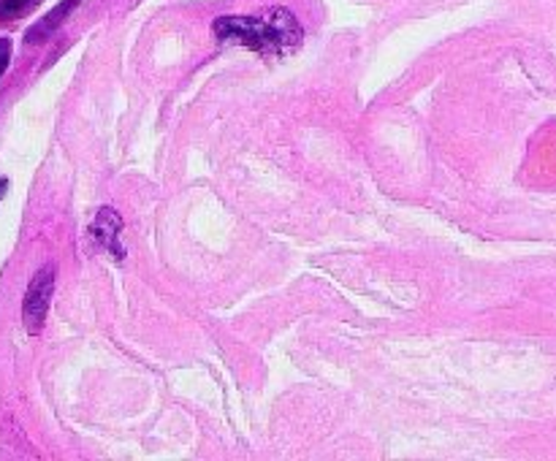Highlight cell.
Returning a JSON list of instances; mask_svg holds the SVG:
<instances>
[{"label":"cell","instance_id":"5","mask_svg":"<svg viewBox=\"0 0 556 461\" xmlns=\"http://www.w3.org/2000/svg\"><path fill=\"white\" fill-rule=\"evenodd\" d=\"M33 5H38V0H0V22L16 20V16L27 14Z\"/></svg>","mask_w":556,"mask_h":461},{"label":"cell","instance_id":"1","mask_svg":"<svg viewBox=\"0 0 556 461\" xmlns=\"http://www.w3.org/2000/svg\"><path fill=\"white\" fill-rule=\"evenodd\" d=\"M220 41L242 43L258 54H286L302 43V25L288 9H271L255 16H220L212 25Z\"/></svg>","mask_w":556,"mask_h":461},{"label":"cell","instance_id":"3","mask_svg":"<svg viewBox=\"0 0 556 461\" xmlns=\"http://www.w3.org/2000/svg\"><path fill=\"white\" fill-rule=\"evenodd\" d=\"M90 236L96 239L101 247H106V253H112L114 258H123L125 247H123V217L117 215L114 209L103 206L101 212L96 215L90 226Z\"/></svg>","mask_w":556,"mask_h":461},{"label":"cell","instance_id":"6","mask_svg":"<svg viewBox=\"0 0 556 461\" xmlns=\"http://www.w3.org/2000/svg\"><path fill=\"white\" fill-rule=\"evenodd\" d=\"M9 63H11V41L9 38H0V76L5 74Z\"/></svg>","mask_w":556,"mask_h":461},{"label":"cell","instance_id":"7","mask_svg":"<svg viewBox=\"0 0 556 461\" xmlns=\"http://www.w3.org/2000/svg\"><path fill=\"white\" fill-rule=\"evenodd\" d=\"M5 184H9V182H5V179H0V195H3V190H5Z\"/></svg>","mask_w":556,"mask_h":461},{"label":"cell","instance_id":"2","mask_svg":"<svg viewBox=\"0 0 556 461\" xmlns=\"http://www.w3.org/2000/svg\"><path fill=\"white\" fill-rule=\"evenodd\" d=\"M54 293V266H43L33 274L30 285H27L25 302H22V323H25L27 334L38 336L47 323L49 304H52Z\"/></svg>","mask_w":556,"mask_h":461},{"label":"cell","instance_id":"4","mask_svg":"<svg viewBox=\"0 0 556 461\" xmlns=\"http://www.w3.org/2000/svg\"><path fill=\"white\" fill-rule=\"evenodd\" d=\"M79 3H81V0H63V3H60L58 9L49 11V16H43V20L38 22L36 27H30V30H27V43L43 41V38H47L49 33H52L54 27H58L60 22H63L65 16H68L71 11H74Z\"/></svg>","mask_w":556,"mask_h":461}]
</instances>
